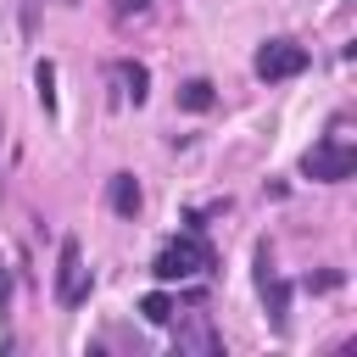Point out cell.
Instances as JSON below:
<instances>
[{
  "instance_id": "obj_1",
  "label": "cell",
  "mask_w": 357,
  "mask_h": 357,
  "mask_svg": "<svg viewBox=\"0 0 357 357\" xmlns=\"http://www.w3.org/2000/svg\"><path fill=\"white\" fill-rule=\"evenodd\" d=\"M212 245L201 240V229H184V234H173L162 251H156V262H151V273H156V284H184V279H201V273H212Z\"/></svg>"
},
{
  "instance_id": "obj_2",
  "label": "cell",
  "mask_w": 357,
  "mask_h": 357,
  "mask_svg": "<svg viewBox=\"0 0 357 357\" xmlns=\"http://www.w3.org/2000/svg\"><path fill=\"white\" fill-rule=\"evenodd\" d=\"M301 173H307V178H318V184H340V178H351V173H357V145L335 128V134H324V139L301 156Z\"/></svg>"
},
{
  "instance_id": "obj_3",
  "label": "cell",
  "mask_w": 357,
  "mask_h": 357,
  "mask_svg": "<svg viewBox=\"0 0 357 357\" xmlns=\"http://www.w3.org/2000/svg\"><path fill=\"white\" fill-rule=\"evenodd\" d=\"M307 45H296V39H268L262 50H257V78L262 84H284V78H296V73H307Z\"/></svg>"
},
{
  "instance_id": "obj_4",
  "label": "cell",
  "mask_w": 357,
  "mask_h": 357,
  "mask_svg": "<svg viewBox=\"0 0 357 357\" xmlns=\"http://www.w3.org/2000/svg\"><path fill=\"white\" fill-rule=\"evenodd\" d=\"M89 268H84V251L78 240H61V257H56V301L61 307H84L89 301Z\"/></svg>"
},
{
  "instance_id": "obj_5",
  "label": "cell",
  "mask_w": 357,
  "mask_h": 357,
  "mask_svg": "<svg viewBox=\"0 0 357 357\" xmlns=\"http://www.w3.org/2000/svg\"><path fill=\"white\" fill-rule=\"evenodd\" d=\"M257 290H262V301H268V312H273V329H284V318H290V284L273 273L268 245L257 251Z\"/></svg>"
},
{
  "instance_id": "obj_6",
  "label": "cell",
  "mask_w": 357,
  "mask_h": 357,
  "mask_svg": "<svg viewBox=\"0 0 357 357\" xmlns=\"http://www.w3.org/2000/svg\"><path fill=\"white\" fill-rule=\"evenodd\" d=\"M173 346H178V351H195V357H218V351H223V335L206 324V312H190V318L173 329Z\"/></svg>"
},
{
  "instance_id": "obj_7",
  "label": "cell",
  "mask_w": 357,
  "mask_h": 357,
  "mask_svg": "<svg viewBox=\"0 0 357 357\" xmlns=\"http://www.w3.org/2000/svg\"><path fill=\"white\" fill-rule=\"evenodd\" d=\"M106 206H112L117 218H134V212L145 206V190H139V178H134V173H112V178H106Z\"/></svg>"
},
{
  "instance_id": "obj_8",
  "label": "cell",
  "mask_w": 357,
  "mask_h": 357,
  "mask_svg": "<svg viewBox=\"0 0 357 357\" xmlns=\"http://www.w3.org/2000/svg\"><path fill=\"white\" fill-rule=\"evenodd\" d=\"M117 78H123V95H128L134 106H139V100L151 95V73H145L139 61H117Z\"/></svg>"
},
{
  "instance_id": "obj_9",
  "label": "cell",
  "mask_w": 357,
  "mask_h": 357,
  "mask_svg": "<svg viewBox=\"0 0 357 357\" xmlns=\"http://www.w3.org/2000/svg\"><path fill=\"white\" fill-rule=\"evenodd\" d=\"M212 100H218V95H212V84H206V78H190V84L178 89V106H184V112H206Z\"/></svg>"
},
{
  "instance_id": "obj_10",
  "label": "cell",
  "mask_w": 357,
  "mask_h": 357,
  "mask_svg": "<svg viewBox=\"0 0 357 357\" xmlns=\"http://www.w3.org/2000/svg\"><path fill=\"white\" fill-rule=\"evenodd\" d=\"M139 312H145V324H173V296H162V290H151V296L139 301Z\"/></svg>"
},
{
  "instance_id": "obj_11",
  "label": "cell",
  "mask_w": 357,
  "mask_h": 357,
  "mask_svg": "<svg viewBox=\"0 0 357 357\" xmlns=\"http://www.w3.org/2000/svg\"><path fill=\"white\" fill-rule=\"evenodd\" d=\"M33 78H39V106H45V112H56V89H50V84H56V67H50V61H39V73H33Z\"/></svg>"
},
{
  "instance_id": "obj_12",
  "label": "cell",
  "mask_w": 357,
  "mask_h": 357,
  "mask_svg": "<svg viewBox=\"0 0 357 357\" xmlns=\"http://www.w3.org/2000/svg\"><path fill=\"white\" fill-rule=\"evenodd\" d=\"M145 6H151V0H112V17H117V22H128V17H139Z\"/></svg>"
}]
</instances>
